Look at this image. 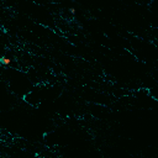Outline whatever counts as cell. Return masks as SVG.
Segmentation results:
<instances>
[{
    "instance_id": "cell-2",
    "label": "cell",
    "mask_w": 158,
    "mask_h": 158,
    "mask_svg": "<svg viewBox=\"0 0 158 158\" xmlns=\"http://www.w3.org/2000/svg\"><path fill=\"white\" fill-rule=\"evenodd\" d=\"M69 10H70V14H73V15L75 14V9H74V7H72V9H69Z\"/></svg>"
},
{
    "instance_id": "cell-1",
    "label": "cell",
    "mask_w": 158,
    "mask_h": 158,
    "mask_svg": "<svg viewBox=\"0 0 158 158\" xmlns=\"http://www.w3.org/2000/svg\"><path fill=\"white\" fill-rule=\"evenodd\" d=\"M1 62H2L5 65H9V64H10V59H9L7 57H2V58H1Z\"/></svg>"
}]
</instances>
